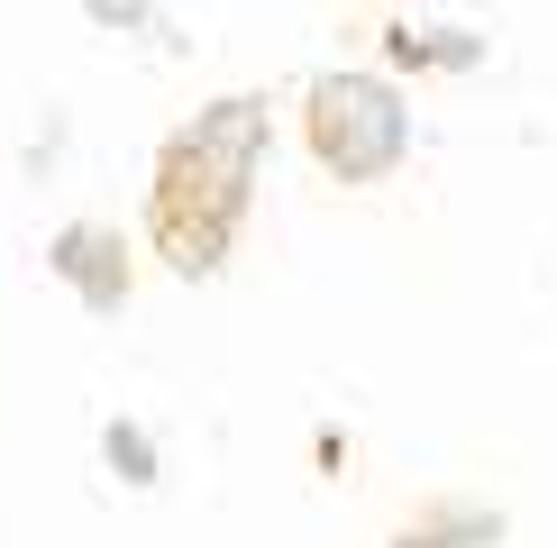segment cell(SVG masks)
I'll return each mask as SVG.
<instances>
[{"mask_svg":"<svg viewBox=\"0 0 557 548\" xmlns=\"http://www.w3.org/2000/svg\"><path fill=\"white\" fill-rule=\"evenodd\" d=\"M265 155V101L238 91V101L193 110L165 155H156V192H147V228H156V257L174 274H220L228 238L247 220V183H257Z\"/></svg>","mask_w":557,"mask_h":548,"instance_id":"obj_1","label":"cell"},{"mask_svg":"<svg viewBox=\"0 0 557 548\" xmlns=\"http://www.w3.org/2000/svg\"><path fill=\"white\" fill-rule=\"evenodd\" d=\"M301 128H311V155H320L338 183H375L393 155L411 147L403 91L375 83V74H320L311 101H301Z\"/></svg>","mask_w":557,"mask_h":548,"instance_id":"obj_2","label":"cell"},{"mask_svg":"<svg viewBox=\"0 0 557 548\" xmlns=\"http://www.w3.org/2000/svg\"><path fill=\"white\" fill-rule=\"evenodd\" d=\"M55 274L83 292L91 311H120L128 302V238H120V228H101V220L55 228Z\"/></svg>","mask_w":557,"mask_h":548,"instance_id":"obj_3","label":"cell"},{"mask_svg":"<svg viewBox=\"0 0 557 548\" xmlns=\"http://www.w3.org/2000/svg\"><path fill=\"white\" fill-rule=\"evenodd\" d=\"M503 539V512H430L421 531H403L393 548H494Z\"/></svg>","mask_w":557,"mask_h":548,"instance_id":"obj_4","label":"cell"},{"mask_svg":"<svg viewBox=\"0 0 557 548\" xmlns=\"http://www.w3.org/2000/svg\"><path fill=\"white\" fill-rule=\"evenodd\" d=\"M384 37L411 64H475V37H438V28H384Z\"/></svg>","mask_w":557,"mask_h":548,"instance_id":"obj_5","label":"cell"},{"mask_svg":"<svg viewBox=\"0 0 557 548\" xmlns=\"http://www.w3.org/2000/svg\"><path fill=\"white\" fill-rule=\"evenodd\" d=\"M110 466H120V475H137V485H147V475H156V448H147V429H110Z\"/></svg>","mask_w":557,"mask_h":548,"instance_id":"obj_6","label":"cell"}]
</instances>
